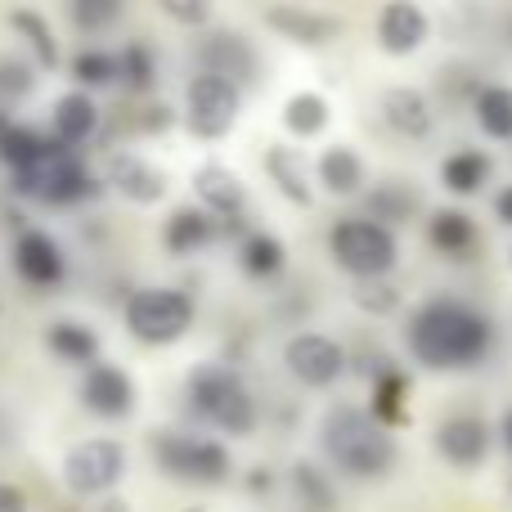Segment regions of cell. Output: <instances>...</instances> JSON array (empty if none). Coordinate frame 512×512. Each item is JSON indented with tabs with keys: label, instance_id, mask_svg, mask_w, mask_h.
I'll list each match as a JSON object with an SVG mask.
<instances>
[{
	"label": "cell",
	"instance_id": "35",
	"mask_svg": "<svg viewBox=\"0 0 512 512\" xmlns=\"http://www.w3.org/2000/svg\"><path fill=\"white\" fill-rule=\"evenodd\" d=\"M355 301H360L364 310H373V315H382V310L396 306V288H387V283L369 279V283H360V288H355Z\"/></svg>",
	"mask_w": 512,
	"mask_h": 512
},
{
	"label": "cell",
	"instance_id": "20",
	"mask_svg": "<svg viewBox=\"0 0 512 512\" xmlns=\"http://www.w3.org/2000/svg\"><path fill=\"white\" fill-rule=\"evenodd\" d=\"M274 27L283 36H292L297 45H324L328 36L337 32V23L328 14H315V9H297V5H279V9H265Z\"/></svg>",
	"mask_w": 512,
	"mask_h": 512
},
{
	"label": "cell",
	"instance_id": "34",
	"mask_svg": "<svg viewBox=\"0 0 512 512\" xmlns=\"http://www.w3.org/2000/svg\"><path fill=\"white\" fill-rule=\"evenodd\" d=\"M297 490L306 495L310 508H319V512L333 508V490H328V481L319 472H310V463H297Z\"/></svg>",
	"mask_w": 512,
	"mask_h": 512
},
{
	"label": "cell",
	"instance_id": "14",
	"mask_svg": "<svg viewBox=\"0 0 512 512\" xmlns=\"http://www.w3.org/2000/svg\"><path fill=\"white\" fill-rule=\"evenodd\" d=\"M108 180H113L117 194L135 207H153L167 194V176H162L149 158H140V153H117L113 167H108Z\"/></svg>",
	"mask_w": 512,
	"mask_h": 512
},
{
	"label": "cell",
	"instance_id": "22",
	"mask_svg": "<svg viewBox=\"0 0 512 512\" xmlns=\"http://www.w3.org/2000/svg\"><path fill=\"white\" fill-rule=\"evenodd\" d=\"M99 122V108L90 104V95L72 90V95H59L54 99V135L59 144H81Z\"/></svg>",
	"mask_w": 512,
	"mask_h": 512
},
{
	"label": "cell",
	"instance_id": "41",
	"mask_svg": "<svg viewBox=\"0 0 512 512\" xmlns=\"http://www.w3.org/2000/svg\"><path fill=\"white\" fill-rule=\"evenodd\" d=\"M499 436H504V445H508V450H512V409H508V414H504V423H499Z\"/></svg>",
	"mask_w": 512,
	"mask_h": 512
},
{
	"label": "cell",
	"instance_id": "28",
	"mask_svg": "<svg viewBox=\"0 0 512 512\" xmlns=\"http://www.w3.org/2000/svg\"><path fill=\"white\" fill-rule=\"evenodd\" d=\"M239 261L248 274H256V279H270V274L283 270V243L270 239V234H248L239 248Z\"/></svg>",
	"mask_w": 512,
	"mask_h": 512
},
{
	"label": "cell",
	"instance_id": "21",
	"mask_svg": "<svg viewBox=\"0 0 512 512\" xmlns=\"http://www.w3.org/2000/svg\"><path fill=\"white\" fill-rule=\"evenodd\" d=\"M45 346H50L54 360H63V364H90V369H95L99 337L90 333L86 324H77V319H59V324H50V333H45Z\"/></svg>",
	"mask_w": 512,
	"mask_h": 512
},
{
	"label": "cell",
	"instance_id": "2",
	"mask_svg": "<svg viewBox=\"0 0 512 512\" xmlns=\"http://www.w3.org/2000/svg\"><path fill=\"white\" fill-rule=\"evenodd\" d=\"M324 454L355 481H373L387 477L391 463H396V441L391 432L369 414V409L355 405H337L324 418Z\"/></svg>",
	"mask_w": 512,
	"mask_h": 512
},
{
	"label": "cell",
	"instance_id": "3",
	"mask_svg": "<svg viewBox=\"0 0 512 512\" xmlns=\"http://www.w3.org/2000/svg\"><path fill=\"white\" fill-rule=\"evenodd\" d=\"M189 400H194L198 414H203L207 423H216L221 432H230V436L256 432V400H252L248 382L234 369H225V364H198V369L189 373Z\"/></svg>",
	"mask_w": 512,
	"mask_h": 512
},
{
	"label": "cell",
	"instance_id": "15",
	"mask_svg": "<svg viewBox=\"0 0 512 512\" xmlns=\"http://www.w3.org/2000/svg\"><path fill=\"white\" fill-rule=\"evenodd\" d=\"M382 117H387V126L396 135H405V140H427L436 126L432 99L414 86H391L387 95H382Z\"/></svg>",
	"mask_w": 512,
	"mask_h": 512
},
{
	"label": "cell",
	"instance_id": "24",
	"mask_svg": "<svg viewBox=\"0 0 512 512\" xmlns=\"http://www.w3.org/2000/svg\"><path fill=\"white\" fill-rule=\"evenodd\" d=\"M212 239V221H207V212H198V207H176L167 221V230H162V243H167V252H198L203 243Z\"/></svg>",
	"mask_w": 512,
	"mask_h": 512
},
{
	"label": "cell",
	"instance_id": "40",
	"mask_svg": "<svg viewBox=\"0 0 512 512\" xmlns=\"http://www.w3.org/2000/svg\"><path fill=\"white\" fill-rule=\"evenodd\" d=\"M495 216H499L504 225H512V185H504V189L495 194Z\"/></svg>",
	"mask_w": 512,
	"mask_h": 512
},
{
	"label": "cell",
	"instance_id": "10",
	"mask_svg": "<svg viewBox=\"0 0 512 512\" xmlns=\"http://www.w3.org/2000/svg\"><path fill=\"white\" fill-rule=\"evenodd\" d=\"M283 364H288V373L301 382V387H333V382L346 373V351L337 337L306 328V333L288 337Z\"/></svg>",
	"mask_w": 512,
	"mask_h": 512
},
{
	"label": "cell",
	"instance_id": "8",
	"mask_svg": "<svg viewBox=\"0 0 512 512\" xmlns=\"http://www.w3.org/2000/svg\"><path fill=\"white\" fill-rule=\"evenodd\" d=\"M126 477V450L113 436H90V441H77L68 454H63V486L72 495H108L117 481Z\"/></svg>",
	"mask_w": 512,
	"mask_h": 512
},
{
	"label": "cell",
	"instance_id": "16",
	"mask_svg": "<svg viewBox=\"0 0 512 512\" xmlns=\"http://www.w3.org/2000/svg\"><path fill=\"white\" fill-rule=\"evenodd\" d=\"M427 32H432V23H427V14L418 5H387L378 14V45L387 54H414L418 45L427 41Z\"/></svg>",
	"mask_w": 512,
	"mask_h": 512
},
{
	"label": "cell",
	"instance_id": "18",
	"mask_svg": "<svg viewBox=\"0 0 512 512\" xmlns=\"http://www.w3.org/2000/svg\"><path fill=\"white\" fill-rule=\"evenodd\" d=\"M315 180L328 189V194H337V198L360 194V185H364V162H360V153L346 149V144H333V149H324V153L315 158Z\"/></svg>",
	"mask_w": 512,
	"mask_h": 512
},
{
	"label": "cell",
	"instance_id": "17",
	"mask_svg": "<svg viewBox=\"0 0 512 512\" xmlns=\"http://www.w3.org/2000/svg\"><path fill=\"white\" fill-rule=\"evenodd\" d=\"M194 194L212 216H239L243 203H248L243 198V180L230 167H221V162H207V167L194 171Z\"/></svg>",
	"mask_w": 512,
	"mask_h": 512
},
{
	"label": "cell",
	"instance_id": "26",
	"mask_svg": "<svg viewBox=\"0 0 512 512\" xmlns=\"http://www.w3.org/2000/svg\"><path fill=\"white\" fill-rule=\"evenodd\" d=\"M472 108H477V126L490 140H512V90L508 86H486Z\"/></svg>",
	"mask_w": 512,
	"mask_h": 512
},
{
	"label": "cell",
	"instance_id": "38",
	"mask_svg": "<svg viewBox=\"0 0 512 512\" xmlns=\"http://www.w3.org/2000/svg\"><path fill=\"white\" fill-rule=\"evenodd\" d=\"M162 14L176 18V23H207V18H212V9H207V5H180V0H162Z\"/></svg>",
	"mask_w": 512,
	"mask_h": 512
},
{
	"label": "cell",
	"instance_id": "13",
	"mask_svg": "<svg viewBox=\"0 0 512 512\" xmlns=\"http://www.w3.org/2000/svg\"><path fill=\"white\" fill-rule=\"evenodd\" d=\"M14 265H18V274H23L27 283H36V288H54V283L63 279V270H68L63 248L45 230H23V234H18Z\"/></svg>",
	"mask_w": 512,
	"mask_h": 512
},
{
	"label": "cell",
	"instance_id": "1",
	"mask_svg": "<svg viewBox=\"0 0 512 512\" xmlns=\"http://www.w3.org/2000/svg\"><path fill=\"white\" fill-rule=\"evenodd\" d=\"M409 351L427 369H468L490 351V324L463 301H427L409 319Z\"/></svg>",
	"mask_w": 512,
	"mask_h": 512
},
{
	"label": "cell",
	"instance_id": "32",
	"mask_svg": "<svg viewBox=\"0 0 512 512\" xmlns=\"http://www.w3.org/2000/svg\"><path fill=\"white\" fill-rule=\"evenodd\" d=\"M68 14H72V23H77V27L99 32V27H108V23H117V18H122V5H117V0H77Z\"/></svg>",
	"mask_w": 512,
	"mask_h": 512
},
{
	"label": "cell",
	"instance_id": "39",
	"mask_svg": "<svg viewBox=\"0 0 512 512\" xmlns=\"http://www.w3.org/2000/svg\"><path fill=\"white\" fill-rule=\"evenodd\" d=\"M0 512H27V495L14 481H0Z\"/></svg>",
	"mask_w": 512,
	"mask_h": 512
},
{
	"label": "cell",
	"instance_id": "11",
	"mask_svg": "<svg viewBox=\"0 0 512 512\" xmlns=\"http://www.w3.org/2000/svg\"><path fill=\"white\" fill-rule=\"evenodd\" d=\"M81 405L99 418H126L135 405V382L117 364H95L81 378Z\"/></svg>",
	"mask_w": 512,
	"mask_h": 512
},
{
	"label": "cell",
	"instance_id": "5",
	"mask_svg": "<svg viewBox=\"0 0 512 512\" xmlns=\"http://www.w3.org/2000/svg\"><path fill=\"white\" fill-rule=\"evenodd\" d=\"M194 324V297L180 288H140L126 301V328L149 346L180 342Z\"/></svg>",
	"mask_w": 512,
	"mask_h": 512
},
{
	"label": "cell",
	"instance_id": "6",
	"mask_svg": "<svg viewBox=\"0 0 512 512\" xmlns=\"http://www.w3.org/2000/svg\"><path fill=\"white\" fill-rule=\"evenodd\" d=\"M14 180L23 194L41 198V203H77V198L90 189V171L81 167L77 153L59 140H50L27 167H18Z\"/></svg>",
	"mask_w": 512,
	"mask_h": 512
},
{
	"label": "cell",
	"instance_id": "12",
	"mask_svg": "<svg viewBox=\"0 0 512 512\" xmlns=\"http://www.w3.org/2000/svg\"><path fill=\"white\" fill-rule=\"evenodd\" d=\"M436 450L454 468H477L490 450V427L477 414H454L436 427Z\"/></svg>",
	"mask_w": 512,
	"mask_h": 512
},
{
	"label": "cell",
	"instance_id": "19",
	"mask_svg": "<svg viewBox=\"0 0 512 512\" xmlns=\"http://www.w3.org/2000/svg\"><path fill=\"white\" fill-rule=\"evenodd\" d=\"M265 171H270V180L279 185V194H288L292 203H301V207L310 203L315 171H310V162L301 158L297 149H288V144H274V149L265 153Z\"/></svg>",
	"mask_w": 512,
	"mask_h": 512
},
{
	"label": "cell",
	"instance_id": "9",
	"mask_svg": "<svg viewBox=\"0 0 512 512\" xmlns=\"http://www.w3.org/2000/svg\"><path fill=\"white\" fill-rule=\"evenodd\" d=\"M239 117V86L221 72H198L185 90V126L198 140H221L230 135Z\"/></svg>",
	"mask_w": 512,
	"mask_h": 512
},
{
	"label": "cell",
	"instance_id": "7",
	"mask_svg": "<svg viewBox=\"0 0 512 512\" xmlns=\"http://www.w3.org/2000/svg\"><path fill=\"white\" fill-rule=\"evenodd\" d=\"M153 459L167 477L176 481H194V486H216L230 477V454L221 441L207 436H185V432H162L153 441Z\"/></svg>",
	"mask_w": 512,
	"mask_h": 512
},
{
	"label": "cell",
	"instance_id": "36",
	"mask_svg": "<svg viewBox=\"0 0 512 512\" xmlns=\"http://www.w3.org/2000/svg\"><path fill=\"white\" fill-rule=\"evenodd\" d=\"M0 90H5V95L32 90V68H23V63H14V59H0Z\"/></svg>",
	"mask_w": 512,
	"mask_h": 512
},
{
	"label": "cell",
	"instance_id": "23",
	"mask_svg": "<svg viewBox=\"0 0 512 512\" xmlns=\"http://www.w3.org/2000/svg\"><path fill=\"white\" fill-rule=\"evenodd\" d=\"M441 180H445V189H450V194H477V189L490 180V158L481 149L450 153V158H445V167H441Z\"/></svg>",
	"mask_w": 512,
	"mask_h": 512
},
{
	"label": "cell",
	"instance_id": "37",
	"mask_svg": "<svg viewBox=\"0 0 512 512\" xmlns=\"http://www.w3.org/2000/svg\"><path fill=\"white\" fill-rule=\"evenodd\" d=\"M373 207H387V212H396V221H405L409 207H414V194H409V189H400V185H387L378 198H373Z\"/></svg>",
	"mask_w": 512,
	"mask_h": 512
},
{
	"label": "cell",
	"instance_id": "25",
	"mask_svg": "<svg viewBox=\"0 0 512 512\" xmlns=\"http://www.w3.org/2000/svg\"><path fill=\"white\" fill-rule=\"evenodd\" d=\"M283 126H288L297 140H315L328 126V99L315 90H297V95L283 104Z\"/></svg>",
	"mask_w": 512,
	"mask_h": 512
},
{
	"label": "cell",
	"instance_id": "29",
	"mask_svg": "<svg viewBox=\"0 0 512 512\" xmlns=\"http://www.w3.org/2000/svg\"><path fill=\"white\" fill-rule=\"evenodd\" d=\"M45 135H36L32 126H0V158L9 162V167H27V162L36 158V153L45 149Z\"/></svg>",
	"mask_w": 512,
	"mask_h": 512
},
{
	"label": "cell",
	"instance_id": "4",
	"mask_svg": "<svg viewBox=\"0 0 512 512\" xmlns=\"http://www.w3.org/2000/svg\"><path fill=\"white\" fill-rule=\"evenodd\" d=\"M328 248H333V261L342 265L355 279H382V274L396 265V234L382 221H364V216H346V221L333 225L328 234Z\"/></svg>",
	"mask_w": 512,
	"mask_h": 512
},
{
	"label": "cell",
	"instance_id": "31",
	"mask_svg": "<svg viewBox=\"0 0 512 512\" xmlns=\"http://www.w3.org/2000/svg\"><path fill=\"white\" fill-rule=\"evenodd\" d=\"M117 72H122V63L104 50H81L77 59H72V77H77L81 86H108V81H117Z\"/></svg>",
	"mask_w": 512,
	"mask_h": 512
},
{
	"label": "cell",
	"instance_id": "30",
	"mask_svg": "<svg viewBox=\"0 0 512 512\" xmlns=\"http://www.w3.org/2000/svg\"><path fill=\"white\" fill-rule=\"evenodd\" d=\"M9 23H14L18 32L32 41L36 59H41L45 68H54V63H59V45H54V32L45 27V18L36 14V9H14V14H9Z\"/></svg>",
	"mask_w": 512,
	"mask_h": 512
},
{
	"label": "cell",
	"instance_id": "33",
	"mask_svg": "<svg viewBox=\"0 0 512 512\" xmlns=\"http://www.w3.org/2000/svg\"><path fill=\"white\" fill-rule=\"evenodd\" d=\"M122 72L135 90H149L153 86V50L149 45H131V50L122 54Z\"/></svg>",
	"mask_w": 512,
	"mask_h": 512
},
{
	"label": "cell",
	"instance_id": "27",
	"mask_svg": "<svg viewBox=\"0 0 512 512\" xmlns=\"http://www.w3.org/2000/svg\"><path fill=\"white\" fill-rule=\"evenodd\" d=\"M427 234H432V243L441 248L445 256H463L477 243V225L468 221L463 212H454V207H445V212L432 216V225H427Z\"/></svg>",
	"mask_w": 512,
	"mask_h": 512
}]
</instances>
